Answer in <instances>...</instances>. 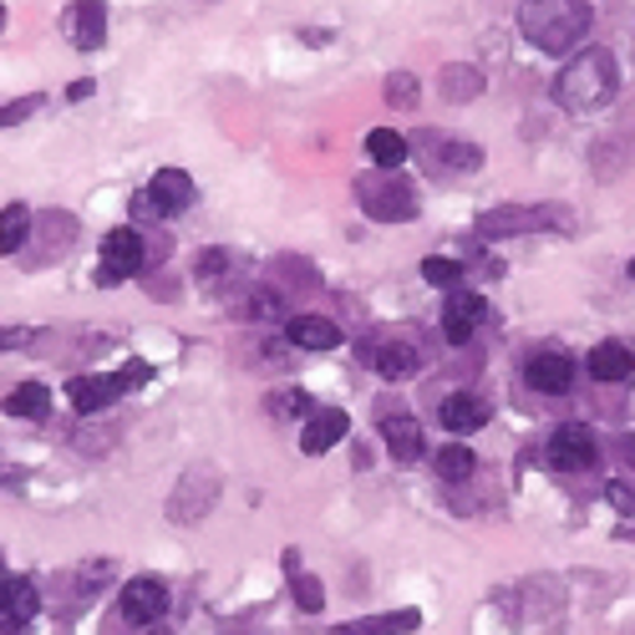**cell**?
<instances>
[{"mask_svg":"<svg viewBox=\"0 0 635 635\" xmlns=\"http://www.w3.org/2000/svg\"><path fill=\"white\" fill-rule=\"evenodd\" d=\"M36 331L31 326H0V351H15V346H31Z\"/></svg>","mask_w":635,"mask_h":635,"instance_id":"d6a6232c","label":"cell"},{"mask_svg":"<svg viewBox=\"0 0 635 635\" xmlns=\"http://www.w3.org/2000/svg\"><path fill=\"white\" fill-rule=\"evenodd\" d=\"M371 366L382 371L386 382H407L412 371H417V351H412L407 341H386L382 351H376V361H371Z\"/></svg>","mask_w":635,"mask_h":635,"instance_id":"603a6c76","label":"cell"},{"mask_svg":"<svg viewBox=\"0 0 635 635\" xmlns=\"http://www.w3.org/2000/svg\"><path fill=\"white\" fill-rule=\"evenodd\" d=\"M621 452H625V463L635 468V433H631V437H621Z\"/></svg>","mask_w":635,"mask_h":635,"instance_id":"74e56055","label":"cell"},{"mask_svg":"<svg viewBox=\"0 0 635 635\" xmlns=\"http://www.w3.org/2000/svg\"><path fill=\"white\" fill-rule=\"evenodd\" d=\"M6 580H11V574H0V590H6Z\"/></svg>","mask_w":635,"mask_h":635,"instance_id":"ab89813d","label":"cell"},{"mask_svg":"<svg viewBox=\"0 0 635 635\" xmlns=\"http://www.w3.org/2000/svg\"><path fill=\"white\" fill-rule=\"evenodd\" d=\"M122 621L128 625H143V631H153V625L168 615V590H163V580H153V574H138V580L122 584Z\"/></svg>","mask_w":635,"mask_h":635,"instance_id":"5b68a950","label":"cell"},{"mask_svg":"<svg viewBox=\"0 0 635 635\" xmlns=\"http://www.w3.org/2000/svg\"><path fill=\"white\" fill-rule=\"evenodd\" d=\"M285 336H291V346H300V351H336V346H341V326L326 316H291Z\"/></svg>","mask_w":635,"mask_h":635,"instance_id":"4fadbf2b","label":"cell"},{"mask_svg":"<svg viewBox=\"0 0 635 635\" xmlns=\"http://www.w3.org/2000/svg\"><path fill=\"white\" fill-rule=\"evenodd\" d=\"M147 635H168V631H147Z\"/></svg>","mask_w":635,"mask_h":635,"instance_id":"60d3db41","label":"cell"},{"mask_svg":"<svg viewBox=\"0 0 635 635\" xmlns=\"http://www.w3.org/2000/svg\"><path fill=\"white\" fill-rule=\"evenodd\" d=\"M442 158H448V168H478V163H483V147L478 143H442Z\"/></svg>","mask_w":635,"mask_h":635,"instance_id":"f546056e","label":"cell"},{"mask_svg":"<svg viewBox=\"0 0 635 635\" xmlns=\"http://www.w3.org/2000/svg\"><path fill=\"white\" fill-rule=\"evenodd\" d=\"M615 81H621L615 56H610L605 46H590V52H580L565 72H559L555 97L565 112H595V107H605L610 97H615Z\"/></svg>","mask_w":635,"mask_h":635,"instance_id":"7a4b0ae2","label":"cell"},{"mask_svg":"<svg viewBox=\"0 0 635 635\" xmlns=\"http://www.w3.org/2000/svg\"><path fill=\"white\" fill-rule=\"evenodd\" d=\"M423 625L417 610H397V615H366V621H351L346 635H412Z\"/></svg>","mask_w":635,"mask_h":635,"instance_id":"7402d4cb","label":"cell"},{"mask_svg":"<svg viewBox=\"0 0 635 635\" xmlns=\"http://www.w3.org/2000/svg\"><path fill=\"white\" fill-rule=\"evenodd\" d=\"M483 316H489L483 295H473V291H448V305H442V336H448L452 346H468V341H473V331L483 326Z\"/></svg>","mask_w":635,"mask_h":635,"instance_id":"ba28073f","label":"cell"},{"mask_svg":"<svg viewBox=\"0 0 635 635\" xmlns=\"http://www.w3.org/2000/svg\"><path fill=\"white\" fill-rule=\"evenodd\" d=\"M433 468H437V478H442V483H468V478L478 473V458H473V448H468V442H448V448H437Z\"/></svg>","mask_w":635,"mask_h":635,"instance_id":"44dd1931","label":"cell"},{"mask_svg":"<svg viewBox=\"0 0 635 635\" xmlns=\"http://www.w3.org/2000/svg\"><path fill=\"white\" fill-rule=\"evenodd\" d=\"M346 433H351V417H346L341 407H316L310 417H305L300 448L310 452V458H320V452H331L336 442H346Z\"/></svg>","mask_w":635,"mask_h":635,"instance_id":"30bf717a","label":"cell"},{"mask_svg":"<svg viewBox=\"0 0 635 635\" xmlns=\"http://www.w3.org/2000/svg\"><path fill=\"white\" fill-rule=\"evenodd\" d=\"M67 97H72V102H87V97H92V81H72Z\"/></svg>","mask_w":635,"mask_h":635,"instance_id":"d590c367","label":"cell"},{"mask_svg":"<svg viewBox=\"0 0 635 635\" xmlns=\"http://www.w3.org/2000/svg\"><path fill=\"white\" fill-rule=\"evenodd\" d=\"M300 41H305V46H326L331 36H326V31H300Z\"/></svg>","mask_w":635,"mask_h":635,"instance_id":"8d00e7d4","label":"cell"},{"mask_svg":"<svg viewBox=\"0 0 635 635\" xmlns=\"http://www.w3.org/2000/svg\"><path fill=\"white\" fill-rule=\"evenodd\" d=\"M437 417H442V427H448V433H478V427L493 417V407L483 397H473V392H452V397L442 402V412H437Z\"/></svg>","mask_w":635,"mask_h":635,"instance_id":"5bb4252c","label":"cell"},{"mask_svg":"<svg viewBox=\"0 0 635 635\" xmlns=\"http://www.w3.org/2000/svg\"><path fill=\"white\" fill-rule=\"evenodd\" d=\"M0 31H6V6H0Z\"/></svg>","mask_w":635,"mask_h":635,"instance_id":"f35d334b","label":"cell"},{"mask_svg":"<svg viewBox=\"0 0 635 635\" xmlns=\"http://www.w3.org/2000/svg\"><path fill=\"white\" fill-rule=\"evenodd\" d=\"M361 194V209H366V219H376V225H407V219H417V188L407 184V178H397V173H371V178H361L357 184Z\"/></svg>","mask_w":635,"mask_h":635,"instance_id":"3957f363","label":"cell"},{"mask_svg":"<svg viewBox=\"0 0 635 635\" xmlns=\"http://www.w3.org/2000/svg\"><path fill=\"white\" fill-rule=\"evenodd\" d=\"M605 499L621 508V514H635V493L625 489V483H605Z\"/></svg>","mask_w":635,"mask_h":635,"instance_id":"e575fe53","label":"cell"},{"mask_svg":"<svg viewBox=\"0 0 635 635\" xmlns=\"http://www.w3.org/2000/svg\"><path fill=\"white\" fill-rule=\"evenodd\" d=\"M36 584L21 580V574H11L6 580V590H0V631L6 635H21L31 621H36Z\"/></svg>","mask_w":635,"mask_h":635,"instance_id":"8fae6325","label":"cell"},{"mask_svg":"<svg viewBox=\"0 0 635 635\" xmlns=\"http://www.w3.org/2000/svg\"><path fill=\"white\" fill-rule=\"evenodd\" d=\"M544 458H549V468H559V473H584V468H595L600 458V442L590 427L580 423H565L549 433V442H544Z\"/></svg>","mask_w":635,"mask_h":635,"instance_id":"277c9868","label":"cell"},{"mask_svg":"<svg viewBox=\"0 0 635 635\" xmlns=\"http://www.w3.org/2000/svg\"><path fill=\"white\" fill-rule=\"evenodd\" d=\"M468 270L458 265V260H442V254H427L423 260V280L427 285H437V291H458V280H463Z\"/></svg>","mask_w":635,"mask_h":635,"instance_id":"484cf974","label":"cell"},{"mask_svg":"<svg viewBox=\"0 0 635 635\" xmlns=\"http://www.w3.org/2000/svg\"><path fill=\"white\" fill-rule=\"evenodd\" d=\"M122 392H128V386H122L118 376H72L67 382V402L77 412H107Z\"/></svg>","mask_w":635,"mask_h":635,"instance_id":"7c38bea8","label":"cell"},{"mask_svg":"<svg viewBox=\"0 0 635 635\" xmlns=\"http://www.w3.org/2000/svg\"><path fill=\"white\" fill-rule=\"evenodd\" d=\"M147 260V244L138 229H112L102 239V285H122L128 275H138Z\"/></svg>","mask_w":635,"mask_h":635,"instance_id":"52a82bcc","label":"cell"},{"mask_svg":"<svg viewBox=\"0 0 635 635\" xmlns=\"http://www.w3.org/2000/svg\"><path fill=\"white\" fill-rule=\"evenodd\" d=\"M386 102H392V107L417 102V77H412V72H392V81H386Z\"/></svg>","mask_w":635,"mask_h":635,"instance_id":"83f0119b","label":"cell"},{"mask_svg":"<svg viewBox=\"0 0 635 635\" xmlns=\"http://www.w3.org/2000/svg\"><path fill=\"white\" fill-rule=\"evenodd\" d=\"M147 376H153V366H147V361H128V366L118 371V382L128 386V392H133V386H143Z\"/></svg>","mask_w":635,"mask_h":635,"instance_id":"836d02e7","label":"cell"},{"mask_svg":"<svg viewBox=\"0 0 635 635\" xmlns=\"http://www.w3.org/2000/svg\"><path fill=\"white\" fill-rule=\"evenodd\" d=\"M291 584H295V605H300L305 615H320V610H326V590H320L316 574H300V569H291Z\"/></svg>","mask_w":635,"mask_h":635,"instance_id":"4316f807","label":"cell"},{"mask_svg":"<svg viewBox=\"0 0 635 635\" xmlns=\"http://www.w3.org/2000/svg\"><path fill=\"white\" fill-rule=\"evenodd\" d=\"M382 437H386V452H392L397 463H417V458H423V427L412 423V417H386Z\"/></svg>","mask_w":635,"mask_h":635,"instance_id":"2e32d148","label":"cell"},{"mask_svg":"<svg viewBox=\"0 0 635 635\" xmlns=\"http://www.w3.org/2000/svg\"><path fill=\"white\" fill-rule=\"evenodd\" d=\"M147 188L158 194V199H163V209H168V214L188 209V204L199 199V188H194V178H188L184 168H163V173H158V178H153V184H147Z\"/></svg>","mask_w":635,"mask_h":635,"instance_id":"d6986e66","label":"cell"},{"mask_svg":"<svg viewBox=\"0 0 635 635\" xmlns=\"http://www.w3.org/2000/svg\"><path fill=\"white\" fill-rule=\"evenodd\" d=\"M72 41L81 52H97L107 41V0H77L72 6Z\"/></svg>","mask_w":635,"mask_h":635,"instance_id":"9a60e30c","label":"cell"},{"mask_svg":"<svg viewBox=\"0 0 635 635\" xmlns=\"http://www.w3.org/2000/svg\"><path fill=\"white\" fill-rule=\"evenodd\" d=\"M366 158L376 163V168L397 173L402 163H407V138H402L397 128H371L366 133Z\"/></svg>","mask_w":635,"mask_h":635,"instance_id":"ac0fdd59","label":"cell"},{"mask_svg":"<svg viewBox=\"0 0 635 635\" xmlns=\"http://www.w3.org/2000/svg\"><path fill=\"white\" fill-rule=\"evenodd\" d=\"M524 382H529L534 392H544V397H559V392H569V382H574V361H569L565 351H534V357L524 361Z\"/></svg>","mask_w":635,"mask_h":635,"instance_id":"9c48e42d","label":"cell"},{"mask_svg":"<svg viewBox=\"0 0 635 635\" xmlns=\"http://www.w3.org/2000/svg\"><path fill=\"white\" fill-rule=\"evenodd\" d=\"M270 402H275L280 417H310V412H316L305 392H280V397H270Z\"/></svg>","mask_w":635,"mask_h":635,"instance_id":"1f68e13d","label":"cell"},{"mask_svg":"<svg viewBox=\"0 0 635 635\" xmlns=\"http://www.w3.org/2000/svg\"><path fill=\"white\" fill-rule=\"evenodd\" d=\"M437 92L448 97V102H473V97H483V72L452 62V67H442V77H437Z\"/></svg>","mask_w":635,"mask_h":635,"instance_id":"ffe728a7","label":"cell"},{"mask_svg":"<svg viewBox=\"0 0 635 635\" xmlns=\"http://www.w3.org/2000/svg\"><path fill=\"white\" fill-rule=\"evenodd\" d=\"M631 371H635V357L621 341H600L595 351H590V376H595V382H625Z\"/></svg>","mask_w":635,"mask_h":635,"instance_id":"e0dca14e","label":"cell"},{"mask_svg":"<svg viewBox=\"0 0 635 635\" xmlns=\"http://www.w3.org/2000/svg\"><path fill=\"white\" fill-rule=\"evenodd\" d=\"M163 214H168V209H163L158 194H153V188H138V194H133V219H138V225H158Z\"/></svg>","mask_w":635,"mask_h":635,"instance_id":"f1b7e54d","label":"cell"},{"mask_svg":"<svg viewBox=\"0 0 635 635\" xmlns=\"http://www.w3.org/2000/svg\"><path fill=\"white\" fill-rule=\"evenodd\" d=\"M26 234H31L26 204H6V209H0V254H15L26 244Z\"/></svg>","mask_w":635,"mask_h":635,"instance_id":"d4e9b609","label":"cell"},{"mask_svg":"<svg viewBox=\"0 0 635 635\" xmlns=\"http://www.w3.org/2000/svg\"><path fill=\"white\" fill-rule=\"evenodd\" d=\"M631 280H635V260H631Z\"/></svg>","mask_w":635,"mask_h":635,"instance_id":"b9f144b4","label":"cell"},{"mask_svg":"<svg viewBox=\"0 0 635 635\" xmlns=\"http://www.w3.org/2000/svg\"><path fill=\"white\" fill-rule=\"evenodd\" d=\"M559 214L555 209H518V204H503L478 219V239H508V234H539V229H555Z\"/></svg>","mask_w":635,"mask_h":635,"instance_id":"8992f818","label":"cell"},{"mask_svg":"<svg viewBox=\"0 0 635 635\" xmlns=\"http://www.w3.org/2000/svg\"><path fill=\"white\" fill-rule=\"evenodd\" d=\"M595 11L590 0H524L518 6V31L539 46V52H569L580 36H590Z\"/></svg>","mask_w":635,"mask_h":635,"instance_id":"6da1fadb","label":"cell"},{"mask_svg":"<svg viewBox=\"0 0 635 635\" xmlns=\"http://www.w3.org/2000/svg\"><path fill=\"white\" fill-rule=\"evenodd\" d=\"M6 412H11V417H31V423H36V417H46V412H52V392H46L41 382H21L11 397H6Z\"/></svg>","mask_w":635,"mask_h":635,"instance_id":"cb8c5ba5","label":"cell"},{"mask_svg":"<svg viewBox=\"0 0 635 635\" xmlns=\"http://www.w3.org/2000/svg\"><path fill=\"white\" fill-rule=\"evenodd\" d=\"M41 112V97L31 92V97H21V102H6L0 107V128H11V122H26V118H36Z\"/></svg>","mask_w":635,"mask_h":635,"instance_id":"4dcf8cb0","label":"cell"}]
</instances>
